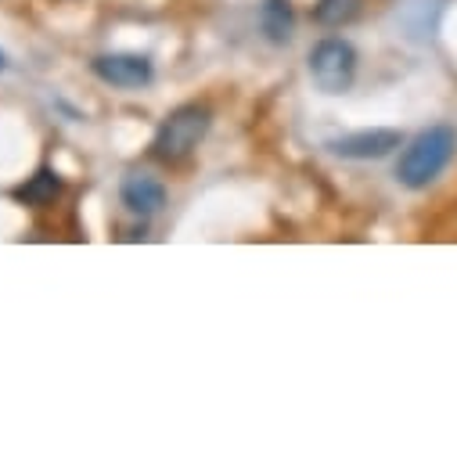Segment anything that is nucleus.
Returning <instances> with one entry per match:
<instances>
[{"mask_svg":"<svg viewBox=\"0 0 457 457\" xmlns=\"http://www.w3.org/2000/svg\"><path fill=\"white\" fill-rule=\"evenodd\" d=\"M457 152V130L439 123V127H428L421 130L400 155V166H396V177L403 187H428L453 159Z\"/></svg>","mask_w":457,"mask_h":457,"instance_id":"f257e3e1","label":"nucleus"},{"mask_svg":"<svg viewBox=\"0 0 457 457\" xmlns=\"http://www.w3.org/2000/svg\"><path fill=\"white\" fill-rule=\"evenodd\" d=\"M209 127H212V112L198 101H187L162 120V127L152 141V155L162 159V162H184L205 141Z\"/></svg>","mask_w":457,"mask_h":457,"instance_id":"f03ea898","label":"nucleus"},{"mask_svg":"<svg viewBox=\"0 0 457 457\" xmlns=\"http://www.w3.org/2000/svg\"><path fill=\"white\" fill-rule=\"evenodd\" d=\"M310 76H313V83L324 94L350 90L353 87V76H357V51H353V44L338 40V37L320 40L310 51Z\"/></svg>","mask_w":457,"mask_h":457,"instance_id":"7ed1b4c3","label":"nucleus"},{"mask_svg":"<svg viewBox=\"0 0 457 457\" xmlns=\"http://www.w3.org/2000/svg\"><path fill=\"white\" fill-rule=\"evenodd\" d=\"M94 76L108 87L137 90V87L152 83V62L145 54H101V58H94Z\"/></svg>","mask_w":457,"mask_h":457,"instance_id":"20e7f679","label":"nucleus"},{"mask_svg":"<svg viewBox=\"0 0 457 457\" xmlns=\"http://www.w3.org/2000/svg\"><path fill=\"white\" fill-rule=\"evenodd\" d=\"M400 130H357L346 137H335L331 152L342 159H386L393 148H400Z\"/></svg>","mask_w":457,"mask_h":457,"instance_id":"39448f33","label":"nucleus"},{"mask_svg":"<svg viewBox=\"0 0 457 457\" xmlns=\"http://www.w3.org/2000/svg\"><path fill=\"white\" fill-rule=\"evenodd\" d=\"M120 198L130 212L137 216H155L162 205H166V184L148 177V173H130L120 187Z\"/></svg>","mask_w":457,"mask_h":457,"instance_id":"423d86ee","label":"nucleus"},{"mask_svg":"<svg viewBox=\"0 0 457 457\" xmlns=\"http://www.w3.org/2000/svg\"><path fill=\"white\" fill-rule=\"evenodd\" d=\"M295 26V12L288 0H263L260 4V29L267 33L270 44H288Z\"/></svg>","mask_w":457,"mask_h":457,"instance_id":"0eeeda50","label":"nucleus"},{"mask_svg":"<svg viewBox=\"0 0 457 457\" xmlns=\"http://www.w3.org/2000/svg\"><path fill=\"white\" fill-rule=\"evenodd\" d=\"M58 191H62V180H58V173L51 170V166H44V170H37L19 191H15V198L22 202V205H33V209H40V205H51L54 198H58Z\"/></svg>","mask_w":457,"mask_h":457,"instance_id":"6e6552de","label":"nucleus"},{"mask_svg":"<svg viewBox=\"0 0 457 457\" xmlns=\"http://www.w3.org/2000/svg\"><path fill=\"white\" fill-rule=\"evenodd\" d=\"M361 4L364 0H317L313 19H317V26L338 29V26H346V22H353L361 15Z\"/></svg>","mask_w":457,"mask_h":457,"instance_id":"1a4fd4ad","label":"nucleus"},{"mask_svg":"<svg viewBox=\"0 0 457 457\" xmlns=\"http://www.w3.org/2000/svg\"><path fill=\"white\" fill-rule=\"evenodd\" d=\"M0 69H8V58H4V51H0Z\"/></svg>","mask_w":457,"mask_h":457,"instance_id":"9d476101","label":"nucleus"}]
</instances>
